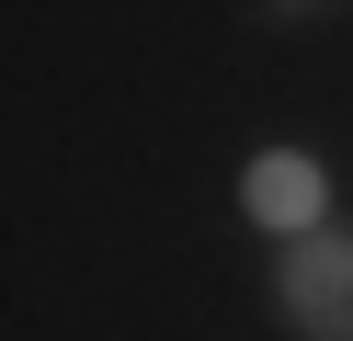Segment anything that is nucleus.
I'll list each match as a JSON object with an SVG mask.
<instances>
[{
    "label": "nucleus",
    "instance_id": "nucleus-2",
    "mask_svg": "<svg viewBox=\"0 0 353 341\" xmlns=\"http://www.w3.org/2000/svg\"><path fill=\"white\" fill-rule=\"evenodd\" d=\"M239 205H251V227H274V239L296 250V239L330 227V216H319V205H330V171H319L307 148H262L251 171H239Z\"/></svg>",
    "mask_w": 353,
    "mask_h": 341
},
{
    "label": "nucleus",
    "instance_id": "nucleus-1",
    "mask_svg": "<svg viewBox=\"0 0 353 341\" xmlns=\"http://www.w3.org/2000/svg\"><path fill=\"white\" fill-rule=\"evenodd\" d=\"M274 296H285V330L296 341H353V227H319L274 262Z\"/></svg>",
    "mask_w": 353,
    "mask_h": 341
}]
</instances>
